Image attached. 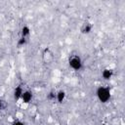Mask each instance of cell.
I'll return each mask as SVG.
<instances>
[{
    "instance_id": "cell-1",
    "label": "cell",
    "mask_w": 125,
    "mask_h": 125,
    "mask_svg": "<svg viewBox=\"0 0 125 125\" xmlns=\"http://www.w3.org/2000/svg\"><path fill=\"white\" fill-rule=\"evenodd\" d=\"M96 95H97L98 100L101 103L105 104L110 100V97H111L110 89L105 86H100V87H98V89L96 91Z\"/></svg>"
},
{
    "instance_id": "cell-2",
    "label": "cell",
    "mask_w": 125,
    "mask_h": 125,
    "mask_svg": "<svg viewBox=\"0 0 125 125\" xmlns=\"http://www.w3.org/2000/svg\"><path fill=\"white\" fill-rule=\"evenodd\" d=\"M68 64H69V66H70L73 70L78 71V70H80L81 67H82V60H81V58H80L79 56H77V55L71 56V57L69 58Z\"/></svg>"
},
{
    "instance_id": "cell-3",
    "label": "cell",
    "mask_w": 125,
    "mask_h": 125,
    "mask_svg": "<svg viewBox=\"0 0 125 125\" xmlns=\"http://www.w3.org/2000/svg\"><path fill=\"white\" fill-rule=\"evenodd\" d=\"M21 100V102L23 104H29L31 102V100H32V93L30 91H28V90L23 91Z\"/></svg>"
},
{
    "instance_id": "cell-4",
    "label": "cell",
    "mask_w": 125,
    "mask_h": 125,
    "mask_svg": "<svg viewBox=\"0 0 125 125\" xmlns=\"http://www.w3.org/2000/svg\"><path fill=\"white\" fill-rule=\"evenodd\" d=\"M102 76L104 79L105 80H109L112 76H113V70L111 68H104L102 71Z\"/></svg>"
},
{
    "instance_id": "cell-5",
    "label": "cell",
    "mask_w": 125,
    "mask_h": 125,
    "mask_svg": "<svg viewBox=\"0 0 125 125\" xmlns=\"http://www.w3.org/2000/svg\"><path fill=\"white\" fill-rule=\"evenodd\" d=\"M22 93H23V90H22V88H21V86L16 87L15 90H14V98H15V100H16V101L21 100Z\"/></svg>"
},
{
    "instance_id": "cell-6",
    "label": "cell",
    "mask_w": 125,
    "mask_h": 125,
    "mask_svg": "<svg viewBox=\"0 0 125 125\" xmlns=\"http://www.w3.org/2000/svg\"><path fill=\"white\" fill-rule=\"evenodd\" d=\"M64 98H65V92H64V91L61 90V91H59L58 93H56V100H57L59 103L63 102Z\"/></svg>"
},
{
    "instance_id": "cell-7",
    "label": "cell",
    "mask_w": 125,
    "mask_h": 125,
    "mask_svg": "<svg viewBox=\"0 0 125 125\" xmlns=\"http://www.w3.org/2000/svg\"><path fill=\"white\" fill-rule=\"evenodd\" d=\"M91 30H92V24H90V23H88V22H87V23H84L83 26L81 27V32H82V33H85V34L90 33Z\"/></svg>"
},
{
    "instance_id": "cell-8",
    "label": "cell",
    "mask_w": 125,
    "mask_h": 125,
    "mask_svg": "<svg viewBox=\"0 0 125 125\" xmlns=\"http://www.w3.org/2000/svg\"><path fill=\"white\" fill-rule=\"evenodd\" d=\"M29 33H30V28L28 27V26H23L22 28H21V37H24V38H26L28 35H29Z\"/></svg>"
},
{
    "instance_id": "cell-9",
    "label": "cell",
    "mask_w": 125,
    "mask_h": 125,
    "mask_svg": "<svg viewBox=\"0 0 125 125\" xmlns=\"http://www.w3.org/2000/svg\"><path fill=\"white\" fill-rule=\"evenodd\" d=\"M25 42H26V38H24V37H21V38H20V40H19V45H20V46L24 45V44H25Z\"/></svg>"
},
{
    "instance_id": "cell-10",
    "label": "cell",
    "mask_w": 125,
    "mask_h": 125,
    "mask_svg": "<svg viewBox=\"0 0 125 125\" xmlns=\"http://www.w3.org/2000/svg\"><path fill=\"white\" fill-rule=\"evenodd\" d=\"M12 125H24V123L22 121H21V120H15L12 123Z\"/></svg>"
},
{
    "instance_id": "cell-11",
    "label": "cell",
    "mask_w": 125,
    "mask_h": 125,
    "mask_svg": "<svg viewBox=\"0 0 125 125\" xmlns=\"http://www.w3.org/2000/svg\"><path fill=\"white\" fill-rule=\"evenodd\" d=\"M1 107H2V104H1V101H0V110H1Z\"/></svg>"
},
{
    "instance_id": "cell-12",
    "label": "cell",
    "mask_w": 125,
    "mask_h": 125,
    "mask_svg": "<svg viewBox=\"0 0 125 125\" xmlns=\"http://www.w3.org/2000/svg\"><path fill=\"white\" fill-rule=\"evenodd\" d=\"M102 125H108V124H106V123H103Z\"/></svg>"
}]
</instances>
